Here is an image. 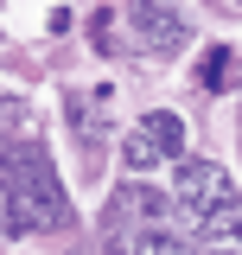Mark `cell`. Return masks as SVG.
Masks as SVG:
<instances>
[{
    "label": "cell",
    "mask_w": 242,
    "mask_h": 255,
    "mask_svg": "<svg viewBox=\"0 0 242 255\" xmlns=\"http://www.w3.org/2000/svg\"><path fill=\"white\" fill-rule=\"evenodd\" d=\"M0 191H6V223L13 230H58L64 223V191L38 147H19V153L0 159Z\"/></svg>",
    "instance_id": "1"
},
{
    "label": "cell",
    "mask_w": 242,
    "mask_h": 255,
    "mask_svg": "<svg viewBox=\"0 0 242 255\" xmlns=\"http://www.w3.org/2000/svg\"><path fill=\"white\" fill-rule=\"evenodd\" d=\"M198 236H204L211 249H230V255H242V198H230V204L204 211V217H198Z\"/></svg>",
    "instance_id": "5"
},
{
    "label": "cell",
    "mask_w": 242,
    "mask_h": 255,
    "mask_svg": "<svg viewBox=\"0 0 242 255\" xmlns=\"http://www.w3.org/2000/svg\"><path fill=\"white\" fill-rule=\"evenodd\" d=\"M13 128H26V102L0 96V134H13Z\"/></svg>",
    "instance_id": "8"
},
{
    "label": "cell",
    "mask_w": 242,
    "mask_h": 255,
    "mask_svg": "<svg viewBox=\"0 0 242 255\" xmlns=\"http://www.w3.org/2000/svg\"><path fill=\"white\" fill-rule=\"evenodd\" d=\"M166 159L172 166L185 159V122L172 109H153V115H140V128L121 134V166L127 172H159Z\"/></svg>",
    "instance_id": "2"
},
{
    "label": "cell",
    "mask_w": 242,
    "mask_h": 255,
    "mask_svg": "<svg viewBox=\"0 0 242 255\" xmlns=\"http://www.w3.org/2000/svg\"><path fill=\"white\" fill-rule=\"evenodd\" d=\"M230 70H236V51H230V45H211V51L198 58V83H204V90H230V83H236Z\"/></svg>",
    "instance_id": "6"
},
{
    "label": "cell",
    "mask_w": 242,
    "mask_h": 255,
    "mask_svg": "<svg viewBox=\"0 0 242 255\" xmlns=\"http://www.w3.org/2000/svg\"><path fill=\"white\" fill-rule=\"evenodd\" d=\"M121 255H191L185 243H172L166 230H134L127 243H121Z\"/></svg>",
    "instance_id": "7"
},
{
    "label": "cell",
    "mask_w": 242,
    "mask_h": 255,
    "mask_svg": "<svg viewBox=\"0 0 242 255\" xmlns=\"http://www.w3.org/2000/svg\"><path fill=\"white\" fill-rule=\"evenodd\" d=\"M127 26H134V51H147V58H172L185 45V19L172 6H134Z\"/></svg>",
    "instance_id": "4"
},
{
    "label": "cell",
    "mask_w": 242,
    "mask_h": 255,
    "mask_svg": "<svg viewBox=\"0 0 242 255\" xmlns=\"http://www.w3.org/2000/svg\"><path fill=\"white\" fill-rule=\"evenodd\" d=\"M172 198H179L191 217H204L217 204H230L236 185H230V172H223L217 159H179V166H172Z\"/></svg>",
    "instance_id": "3"
}]
</instances>
